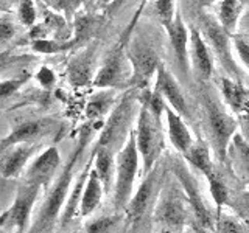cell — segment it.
I'll return each mask as SVG.
<instances>
[{"instance_id":"1","label":"cell","mask_w":249,"mask_h":233,"mask_svg":"<svg viewBox=\"0 0 249 233\" xmlns=\"http://www.w3.org/2000/svg\"><path fill=\"white\" fill-rule=\"evenodd\" d=\"M92 134H93V128L89 126V124L80 131L76 146L73 148L72 154H70L66 165L62 166L58 177L54 179L50 190L47 191V196L42 202L41 208H39V213L36 215L33 222H31L28 233H53L54 232V227H56V224L59 222L62 208H64V204L69 198L70 188H72L78 160L81 159L84 150L90 143Z\"/></svg>"},{"instance_id":"2","label":"cell","mask_w":249,"mask_h":233,"mask_svg":"<svg viewBox=\"0 0 249 233\" xmlns=\"http://www.w3.org/2000/svg\"><path fill=\"white\" fill-rule=\"evenodd\" d=\"M140 168V154L137 150L136 132L129 131L126 142L115 157V181L112 188V202L115 210H124L132 196L134 182Z\"/></svg>"},{"instance_id":"3","label":"cell","mask_w":249,"mask_h":233,"mask_svg":"<svg viewBox=\"0 0 249 233\" xmlns=\"http://www.w3.org/2000/svg\"><path fill=\"white\" fill-rule=\"evenodd\" d=\"M134 132L140 162H142V173L145 176L156 166V162L163 150L162 121L156 118L145 106L140 104Z\"/></svg>"},{"instance_id":"4","label":"cell","mask_w":249,"mask_h":233,"mask_svg":"<svg viewBox=\"0 0 249 233\" xmlns=\"http://www.w3.org/2000/svg\"><path fill=\"white\" fill-rule=\"evenodd\" d=\"M201 23V34L207 42L213 58L220 62L224 68L226 75L229 78H235L241 81V70L233 58V47H232V34L228 33L218 19H213L212 16L204 14L199 19Z\"/></svg>"},{"instance_id":"5","label":"cell","mask_w":249,"mask_h":233,"mask_svg":"<svg viewBox=\"0 0 249 233\" xmlns=\"http://www.w3.org/2000/svg\"><path fill=\"white\" fill-rule=\"evenodd\" d=\"M41 190L42 186L23 182L16 191L13 204L0 215V227L13 233H28L33 222L31 221L33 208Z\"/></svg>"},{"instance_id":"6","label":"cell","mask_w":249,"mask_h":233,"mask_svg":"<svg viewBox=\"0 0 249 233\" xmlns=\"http://www.w3.org/2000/svg\"><path fill=\"white\" fill-rule=\"evenodd\" d=\"M136 90L137 89H132L126 95H123L119 103L112 107V111L109 112L107 120L100 132L97 146H106L109 150H112L114 146L120 143L123 145L126 142L128 137H124V134H126L131 118H132L134 103H136V100H139Z\"/></svg>"},{"instance_id":"7","label":"cell","mask_w":249,"mask_h":233,"mask_svg":"<svg viewBox=\"0 0 249 233\" xmlns=\"http://www.w3.org/2000/svg\"><path fill=\"white\" fill-rule=\"evenodd\" d=\"M207 131L216 157L226 162V152L232 137L238 132V120L216 101L209 100L206 104Z\"/></svg>"},{"instance_id":"8","label":"cell","mask_w":249,"mask_h":233,"mask_svg":"<svg viewBox=\"0 0 249 233\" xmlns=\"http://www.w3.org/2000/svg\"><path fill=\"white\" fill-rule=\"evenodd\" d=\"M132 76L131 62L128 59L126 50L119 44L107 53L103 64L98 72L93 75V87L98 89H111V87H123L129 85Z\"/></svg>"},{"instance_id":"9","label":"cell","mask_w":249,"mask_h":233,"mask_svg":"<svg viewBox=\"0 0 249 233\" xmlns=\"http://www.w3.org/2000/svg\"><path fill=\"white\" fill-rule=\"evenodd\" d=\"M126 54L132 68L129 87L137 90L150 87V81L153 80V76H156V72L162 64L156 50L146 42L134 41L126 49Z\"/></svg>"},{"instance_id":"10","label":"cell","mask_w":249,"mask_h":233,"mask_svg":"<svg viewBox=\"0 0 249 233\" xmlns=\"http://www.w3.org/2000/svg\"><path fill=\"white\" fill-rule=\"evenodd\" d=\"M171 169H173V174L176 176L179 185H181L187 202H189L192 210H193L195 221H196L198 224H201L202 227H206L209 230H213L215 221L212 217V213L209 212L206 204H204V200H202L198 182L195 181V177L192 176L189 166H187V162L175 159L173 163H171Z\"/></svg>"},{"instance_id":"11","label":"cell","mask_w":249,"mask_h":233,"mask_svg":"<svg viewBox=\"0 0 249 233\" xmlns=\"http://www.w3.org/2000/svg\"><path fill=\"white\" fill-rule=\"evenodd\" d=\"M184 193L175 186L163 190L154 207L153 219L156 224L168 230H181L187 222V208L184 205Z\"/></svg>"},{"instance_id":"12","label":"cell","mask_w":249,"mask_h":233,"mask_svg":"<svg viewBox=\"0 0 249 233\" xmlns=\"http://www.w3.org/2000/svg\"><path fill=\"white\" fill-rule=\"evenodd\" d=\"M59 166H61V154L58 151V148L54 146L45 148L27 166L25 182L39 185L44 190H47L50 186L52 179L58 173Z\"/></svg>"},{"instance_id":"13","label":"cell","mask_w":249,"mask_h":233,"mask_svg":"<svg viewBox=\"0 0 249 233\" xmlns=\"http://www.w3.org/2000/svg\"><path fill=\"white\" fill-rule=\"evenodd\" d=\"M167 34L170 39L171 50H173L178 67L181 70V75L187 76L190 73V56H189V45H190V33L187 30L182 16L176 13L173 22L165 27Z\"/></svg>"},{"instance_id":"14","label":"cell","mask_w":249,"mask_h":233,"mask_svg":"<svg viewBox=\"0 0 249 233\" xmlns=\"http://www.w3.org/2000/svg\"><path fill=\"white\" fill-rule=\"evenodd\" d=\"M189 56L193 72L201 81H209L213 73V54L210 51L207 42L201 34V30H190V45H189Z\"/></svg>"},{"instance_id":"15","label":"cell","mask_w":249,"mask_h":233,"mask_svg":"<svg viewBox=\"0 0 249 233\" xmlns=\"http://www.w3.org/2000/svg\"><path fill=\"white\" fill-rule=\"evenodd\" d=\"M154 89L160 93L163 100L167 101V104L171 109H175L179 115L182 116L189 115V106H187V100L184 97V93L181 87H179L178 81L175 80V76L170 73V70L163 64H160L158 72H156Z\"/></svg>"},{"instance_id":"16","label":"cell","mask_w":249,"mask_h":233,"mask_svg":"<svg viewBox=\"0 0 249 233\" xmlns=\"http://www.w3.org/2000/svg\"><path fill=\"white\" fill-rule=\"evenodd\" d=\"M156 185H158V171H156V168H153L150 173L145 174L142 183H140L136 193L131 196L126 208H124L128 219L132 224H136L137 221L142 219L143 215L146 213V210L150 208L153 198H154Z\"/></svg>"},{"instance_id":"17","label":"cell","mask_w":249,"mask_h":233,"mask_svg":"<svg viewBox=\"0 0 249 233\" xmlns=\"http://www.w3.org/2000/svg\"><path fill=\"white\" fill-rule=\"evenodd\" d=\"M36 150V143H20L5 150L3 157L0 159V174L5 179L19 177L30 165Z\"/></svg>"},{"instance_id":"18","label":"cell","mask_w":249,"mask_h":233,"mask_svg":"<svg viewBox=\"0 0 249 233\" xmlns=\"http://www.w3.org/2000/svg\"><path fill=\"white\" fill-rule=\"evenodd\" d=\"M226 162L238 181L249 185V140L240 131L232 137L228 146Z\"/></svg>"},{"instance_id":"19","label":"cell","mask_w":249,"mask_h":233,"mask_svg":"<svg viewBox=\"0 0 249 233\" xmlns=\"http://www.w3.org/2000/svg\"><path fill=\"white\" fill-rule=\"evenodd\" d=\"M49 120H28L22 121L8 132L0 142V150L5 151L8 148L20 143H35L37 138H41L45 131L49 129Z\"/></svg>"},{"instance_id":"20","label":"cell","mask_w":249,"mask_h":233,"mask_svg":"<svg viewBox=\"0 0 249 233\" xmlns=\"http://www.w3.org/2000/svg\"><path fill=\"white\" fill-rule=\"evenodd\" d=\"M163 115H165V120H167L170 143L173 145L176 152H179L182 155L195 142L193 135H192V131L187 128L182 115H179L175 109H171L168 104L165 106V114Z\"/></svg>"},{"instance_id":"21","label":"cell","mask_w":249,"mask_h":233,"mask_svg":"<svg viewBox=\"0 0 249 233\" xmlns=\"http://www.w3.org/2000/svg\"><path fill=\"white\" fill-rule=\"evenodd\" d=\"M93 166V157L90 155V160L86 163L84 168L80 171V174L75 179V185L70 188L69 193V198L64 204V208H62V213L59 217V224L61 227H66V225L75 219V216L80 213V204H81V196H83V190H84V185L88 182L89 174H90V169Z\"/></svg>"},{"instance_id":"22","label":"cell","mask_w":249,"mask_h":233,"mask_svg":"<svg viewBox=\"0 0 249 233\" xmlns=\"http://www.w3.org/2000/svg\"><path fill=\"white\" fill-rule=\"evenodd\" d=\"M93 56H95V47L78 53L76 56L69 62L67 66V80L73 87H84L93 81L92 78V67H93Z\"/></svg>"},{"instance_id":"23","label":"cell","mask_w":249,"mask_h":233,"mask_svg":"<svg viewBox=\"0 0 249 233\" xmlns=\"http://www.w3.org/2000/svg\"><path fill=\"white\" fill-rule=\"evenodd\" d=\"M182 157L187 163L198 169L201 174H204L206 181H210L216 173L213 168V162H212V152H210V146L206 140L198 138L195 140L193 145L187 150Z\"/></svg>"},{"instance_id":"24","label":"cell","mask_w":249,"mask_h":233,"mask_svg":"<svg viewBox=\"0 0 249 233\" xmlns=\"http://www.w3.org/2000/svg\"><path fill=\"white\" fill-rule=\"evenodd\" d=\"M220 92L224 104L238 115L249 101V89L240 80L229 76L220 78Z\"/></svg>"},{"instance_id":"25","label":"cell","mask_w":249,"mask_h":233,"mask_svg":"<svg viewBox=\"0 0 249 233\" xmlns=\"http://www.w3.org/2000/svg\"><path fill=\"white\" fill-rule=\"evenodd\" d=\"M93 169L97 171L101 183L105 186L106 194L112 193L115 181V155L114 151L106 146H95L92 152Z\"/></svg>"},{"instance_id":"26","label":"cell","mask_w":249,"mask_h":233,"mask_svg":"<svg viewBox=\"0 0 249 233\" xmlns=\"http://www.w3.org/2000/svg\"><path fill=\"white\" fill-rule=\"evenodd\" d=\"M105 194H106L105 186H103V183H101L97 171L92 166L89 179H88V182H86L84 190H83L81 204H80V215L83 217L90 216L100 207L101 200H103V198H105Z\"/></svg>"},{"instance_id":"27","label":"cell","mask_w":249,"mask_h":233,"mask_svg":"<svg viewBox=\"0 0 249 233\" xmlns=\"http://www.w3.org/2000/svg\"><path fill=\"white\" fill-rule=\"evenodd\" d=\"M245 3L241 0H221L218 6V22L231 34L238 31V23L243 16Z\"/></svg>"},{"instance_id":"28","label":"cell","mask_w":249,"mask_h":233,"mask_svg":"<svg viewBox=\"0 0 249 233\" xmlns=\"http://www.w3.org/2000/svg\"><path fill=\"white\" fill-rule=\"evenodd\" d=\"M75 47H76L75 39L62 41V39L45 37V39H36V41H31V50L36 51V53H42V54H56V53L72 50V49H75Z\"/></svg>"},{"instance_id":"29","label":"cell","mask_w":249,"mask_h":233,"mask_svg":"<svg viewBox=\"0 0 249 233\" xmlns=\"http://www.w3.org/2000/svg\"><path fill=\"white\" fill-rule=\"evenodd\" d=\"M97 28V20L92 14H84V16H78L75 20V42L76 47H81L90 39L93 34V31Z\"/></svg>"},{"instance_id":"30","label":"cell","mask_w":249,"mask_h":233,"mask_svg":"<svg viewBox=\"0 0 249 233\" xmlns=\"http://www.w3.org/2000/svg\"><path fill=\"white\" fill-rule=\"evenodd\" d=\"M207 183H209L210 196H212L216 205V216H218V215H221V208L228 204V200H229V190L223 179L218 177L216 174L210 179V181H207Z\"/></svg>"},{"instance_id":"31","label":"cell","mask_w":249,"mask_h":233,"mask_svg":"<svg viewBox=\"0 0 249 233\" xmlns=\"http://www.w3.org/2000/svg\"><path fill=\"white\" fill-rule=\"evenodd\" d=\"M112 106H114V101L109 95H98V97H93L88 107H86V115H88L89 120H100L101 116L106 115L107 112L112 111Z\"/></svg>"},{"instance_id":"32","label":"cell","mask_w":249,"mask_h":233,"mask_svg":"<svg viewBox=\"0 0 249 233\" xmlns=\"http://www.w3.org/2000/svg\"><path fill=\"white\" fill-rule=\"evenodd\" d=\"M31 78V73L23 72L13 78H6V80L0 81V101H5L10 97H13L16 92H19L23 85H25Z\"/></svg>"},{"instance_id":"33","label":"cell","mask_w":249,"mask_h":233,"mask_svg":"<svg viewBox=\"0 0 249 233\" xmlns=\"http://www.w3.org/2000/svg\"><path fill=\"white\" fill-rule=\"evenodd\" d=\"M18 11V17L22 25L31 28L36 23L37 19V10L35 5V0H13Z\"/></svg>"},{"instance_id":"34","label":"cell","mask_w":249,"mask_h":233,"mask_svg":"<svg viewBox=\"0 0 249 233\" xmlns=\"http://www.w3.org/2000/svg\"><path fill=\"white\" fill-rule=\"evenodd\" d=\"M176 3L175 0H154V14L163 27L170 25L176 16Z\"/></svg>"},{"instance_id":"35","label":"cell","mask_w":249,"mask_h":233,"mask_svg":"<svg viewBox=\"0 0 249 233\" xmlns=\"http://www.w3.org/2000/svg\"><path fill=\"white\" fill-rule=\"evenodd\" d=\"M232 47L233 53L237 54V58L241 61L243 67L249 72V37L237 31L235 34H232Z\"/></svg>"},{"instance_id":"36","label":"cell","mask_w":249,"mask_h":233,"mask_svg":"<svg viewBox=\"0 0 249 233\" xmlns=\"http://www.w3.org/2000/svg\"><path fill=\"white\" fill-rule=\"evenodd\" d=\"M119 219H120L119 215L97 217V219H92V221H89L88 224H86L84 233H107L114 227V224Z\"/></svg>"},{"instance_id":"37","label":"cell","mask_w":249,"mask_h":233,"mask_svg":"<svg viewBox=\"0 0 249 233\" xmlns=\"http://www.w3.org/2000/svg\"><path fill=\"white\" fill-rule=\"evenodd\" d=\"M215 232L216 233H245V229H243V224L238 219H235V217L218 215Z\"/></svg>"},{"instance_id":"38","label":"cell","mask_w":249,"mask_h":233,"mask_svg":"<svg viewBox=\"0 0 249 233\" xmlns=\"http://www.w3.org/2000/svg\"><path fill=\"white\" fill-rule=\"evenodd\" d=\"M30 59L31 56H27V54H13V51L5 50L0 53V72H5V70L11 68L13 66L23 64V62Z\"/></svg>"},{"instance_id":"39","label":"cell","mask_w":249,"mask_h":233,"mask_svg":"<svg viewBox=\"0 0 249 233\" xmlns=\"http://www.w3.org/2000/svg\"><path fill=\"white\" fill-rule=\"evenodd\" d=\"M35 80L37 81V84L41 85L42 89H52L54 83H56V75H54V72L50 67L42 66L35 73Z\"/></svg>"},{"instance_id":"40","label":"cell","mask_w":249,"mask_h":233,"mask_svg":"<svg viewBox=\"0 0 249 233\" xmlns=\"http://www.w3.org/2000/svg\"><path fill=\"white\" fill-rule=\"evenodd\" d=\"M83 0H56L58 10L64 13L66 19H72L73 14L78 11V8L81 6Z\"/></svg>"},{"instance_id":"41","label":"cell","mask_w":249,"mask_h":233,"mask_svg":"<svg viewBox=\"0 0 249 233\" xmlns=\"http://www.w3.org/2000/svg\"><path fill=\"white\" fill-rule=\"evenodd\" d=\"M16 34V28L13 25V22L10 20H0V42H8L11 41Z\"/></svg>"},{"instance_id":"42","label":"cell","mask_w":249,"mask_h":233,"mask_svg":"<svg viewBox=\"0 0 249 233\" xmlns=\"http://www.w3.org/2000/svg\"><path fill=\"white\" fill-rule=\"evenodd\" d=\"M237 120H238V123H240L241 134H243V135L249 140V101L246 103V106L243 107V111H241V112L237 115Z\"/></svg>"},{"instance_id":"43","label":"cell","mask_w":249,"mask_h":233,"mask_svg":"<svg viewBox=\"0 0 249 233\" xmlns=\"http://www.w3.org/2000/svg\"><path fill=\"white\" fill-rule=\"evenodd\" d=\"M129 2H131V0H112V2L107 5V8L105 11H106V14L109 16V17H112V16H115L124 5H128Z\"/></svg>"},{"instance_id":"44","label":"cell","mask_w":249,"mask_h":233,"mask_svg":"<svg viewBox=\"0 0 249 233\" xmlns=\"http://www.w3.org/2000/svg\"><path fill=\"white\" fill-rule=\"evenodd\" d=\"M238 31L241 34H245L246 37H249V10L241 16L240 23H238Z\"/></svg>"},{"instance_id":"45","label":"cell","mask_w":249,"mask_h":233,"mask_svg":"<svg viewBox=\"0 0 249 233\" xmlns=\"http://www.w3.org/2000/svg\"><path fill=\"white\" fill-rule=\"evenodd\" d=\"M192 230H193V233H212V230H209V229H206V227H202V225L198 224L196 221H195V222L192 224Z\"/></svg>"},{"instance_id":"46","label":"cell","mask_w":249,"mask_h":233,"mask_svg":"<svg viewBox=\"0 0 249 233\" xmlns=\"http://www.w3.org/2000/svg\"><path fill=\"white\" fill-rule=\"evenodd\" d=\"M93 2H95V5H97V6H100V8H105V10H106L107 5L111 3L112 0H93Z\"/></svg>"},{"instance_id":"47","label":"cell","mask_w":249,"mask_h":233,"mask_svg":"<svg viewBox=\"0 0 249 233\" xmlns=\"http://www.w3.org/2000/svg\"><path fill=\"white\" fill-rule=\"evenodd\" d=\"M212 0H195V3H196L199 8H202V6H206V5H209Z\"/></svg>"},{"instance_id":"48","label":"cell","mask_w":249,"mask_h":233,"mask_svg":"<svg viewBox=\"0 0 249 233\" xmlns=\"http://www.w3.org/2000/svg\"><path fill=\"white\" fill-rule=\"evenodd\" d=\"M245 199H246V200L249 202V190H248V191L245 193Z\"/></svg>"},{"instance_id":"49","label":"cell","mask_w":249,"mask_h":233,"mask_svg":"<svg viewBox=\"0 0 249 233\" xmlns=\"http://www.w3.org/2000/svg\"><path fill=\"white\" fill-rule=\"evenodd\" d=\"M0 233H11V232H8V230H5V229L0 227Z\"/></svg>"},{"instance_id":"50","label":"cell","mask_w":249,"mask_h":233,"mask_svg":"<svg viewBox=\"0 0 249 233\" xmlns=\"http://www.w3.org/2000/svg\"><path fill=\"white\" fill-rule=\"evenodd\" d=\"M241 2L245 3V6H249V0H241Z\"/></svg>"}]
</instances>
